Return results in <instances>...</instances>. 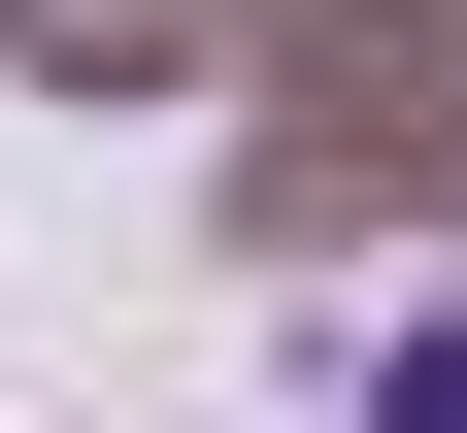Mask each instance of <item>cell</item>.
Here are the masks:
<instances>
[{"label": "cell", "instance_id": "1", "mask_svg": "<svg viewBox=\"0 0 467 433\" xmlns=\"http://www.w3.org/2000/svg\"><path fill=\"white\" fill-rule=\"evenodd\" d=\"M368 433H467V300H434V334H400V366H368Z\"/></svg>", "mask_w": 467, "mask_h": 433}]
</instances>
